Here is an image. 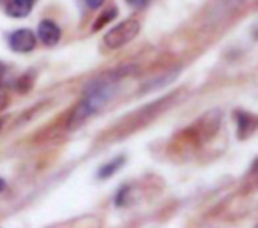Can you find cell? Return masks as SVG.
I'll return each instance as SVG.
<instances>
[{"label":"cell","instance_id":"cell-12","mask_svg":"<svg viewBox=\"0 0 258 228\" xmlns=\"http://www.w3.org/2000/svg\"><path fill=\"white\" fill-rule=\"evenodd\" d=\"M2 126H4V119H0V131H2Z\"/></svg>","mask_w":258,"mask_h":228},{"label":"cell","instance_id":"cell-6","mask_svg":"<svg viewBox=\"0 0 258 228\" xmlns=\"http://www.w3.org/2000/svg\"><path fill=\"white\" fill-rule=\"evenodd\" d=\"M237 124H239V138L244 140V138H247V136H249L254 129H256L258 119L253 117L251 113L239 111V113H237Z\"/></svg>","mask_w":258,"mask_h":228},{"label":"cell","instance_id":"cell-4","mask_svg":"<svg viewBox=\"0 0 258 228\" xmlns=\"http://www.w3.org/2000/svg\"><path fill=\"white\" fill-rule=\"evenodd\" d=\"M37 37L41 39V43L51 46V44L58 43V39H60V29H58L57 23L51 22V20H43V22L37 25Z\"/></svg>","mask_w":258,"mask_h":228},{"label":"cell","instance_id":"cell-9","mask_svg":"<svg viewBox=\"0 0 258 228\" xmlns=\"http://www.w3.org/2000/svg\"><path fill=\"white\" fill-rule=\"evenodd\" d=\"M103 2H104V0H85V4L89 6L90 9H97L101 4H103Z\"/></svg>","mask_w":258,"mask_h":228},{"label":"cell","instance_id":"cell-3","mask_svg":"<svg viewBox=\"0 0 258 228\" xmlns=\"http://www.w3.org/2000/svg\"><path fill=\"white\" fill-rule=\"evenodd\" d=\"M8 43L13 51L27 53V51H32L36 48V36L29 29H18L9 36Z\"/></svg>","mask_w":258,"mask_h":228},{"label":"cell","instance_id":"cell-8","mask_svg":"<svg viewBox=\"0 0 258 228\" xmlns=\"http://www.w3.org/2000/svg\"><path fill=\"white\" fill-rule=\"evenodd\" d=\"M115 15H117V11H115V9H110L108 13H104V15L101 16V18L97 20L96 23H94V30H99L103 25H108V23H110L111 20L115 18Z\"/></svg>","mask_w":258,"mask_h":228},{"label":"cell","instance_id":"cell-5","mask_svg":"<svg viewBox=\"0 0 258 228\" xmlns=\"http://www.w3.org/2000/svg\"><path fill=\"white\" fill-rule=\"evenodd\" d=\"M34 0H9L6 4V15L11 18H25L32 11Z\"/></svg>","mask_w":258,"mask_h":228},{"label":"cell","instance_id":"cell-11","mask_svg":"<svg viewBox=\"0 0 258 228\" xmlns=\"http://www.w3.org/2000/svg\"><path fill=\"white\" fill-rule=\"evenodd\" d=\"M4 189H6V181L0 177V191H4Z\"/></svg>","mask_w":258,"mask_h":228},{"label":"cell","instance_id":"cell-1","mask_svg":"<svg viewBox=\"0 0 258 228\" xmlns=\"http://www.w3.org/2000/svg\"><path fill=\"white\" fill-rule=\"evenodd\" d=\"M125 75L124 69L120 71H111L104 76H99L97 80H94L92 83H89V87L85 89L83 99L76 104V108L73 110V113L69 115L68 128L76 129L82 124H85L92 115H96L101 108H104L108 104V101L111 99L115 92L117 82Z\"/></svg>","mask_w":258,"mask_h":228},{"label":"cell","instance_id":"cell-7","mask_svg":"<svg viewBox=\"0 0 258 228\" xmlns=\"http://www.w3.org/2000/svg\"><path fill=\"white\" fill-rule=\"evenodd\" d=\"M124 163H125L124 157H115V159H111L110 163H106L104 166H101V170H99V174H97V177H99V179L111 177V175H113L115 172H117L118 168H120Z\"/></svg>","mask_w":258,"mask_h":228},{"label":"cell","instance_id":"cell-2","mask_svg":"<svg viewBox=\"0 0 258 228\" xmlns=\"http://www.w3.org/2000/svg\"><path fill=\"white\" fill-rule=\"evenodd\" d=\"M138 32H140V23H138L137 20H133V18L124 20V22H120L117 27H113V29L104 36V44H106L108 48H111V50H117V48L131 43V41L138 36Z\"/></svg>","mask_w":258,"mask_h":228},{"label":"cell","instance_id":"cell-10","mask_svg":"<svg viewBox=\"0 0 258 228\" xmlns=\"http://www.w3.org/2000/svg\"><path fill=\"white\" fill-rule=\"evenodd\" d=\"M127 2L131 6H135V8H144L147 4V0H127Z\"/></svg>","mask_w":258,"mask_h":228}]
</instances>
